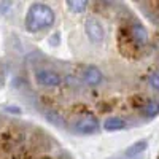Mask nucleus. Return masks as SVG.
I'll return each mask as SVG.
<instances>
[{
	"mask_svg": "<svg viewBox=\"0 0 159 159\" xmlns=\"http://www.w3.org/2000/svg\"><path fill=\"white\" fill-rule=\"evenodd\" d=\"M35 81L43 88H57L62 84V76L51 69H40L35 72Z\"/></svg>",
	"mask_w": 159,
	"mask_h": 159,
	"instance_id": "7ed1b4c3",
	"label": "nucleus"
},
{
	"mask_svg": "<svg viewBox=\"0 0 159 159\" xmlns=\"http://www.w3.org/2000/svg\"><path fill=\"white\" fill-rule=\"evenodd\" d=\"M81 80L89 86H99L103 81V75L96 65H88L81 72Z\"/></svg>",
	"mask_w": 159,
	"mask_h": 159,
	"instance_id": "423d86ee",
	"label": "nucleus"
},
{
	"mask_svg": "<svg viewBox=\"0 0 159 159\" xmlns=\"http://www.w3.org/2000/svg\"><path fill=\"white\" fill-rule=\"evenodd\" d=\"M127 30H129V40L132 42V45L142 48V46H145L148 43V40H150L148 30H147V27H145L139 19H132L130 24H129V27H127Z\"/></svg>",
	"mask_w": 159,
	"mask_h": 159,
	"instance_id": "f03ea898",
	"label": "nucleus"
},
{
	"mask_svg": "<svg viewBox=\"0 0 159 159\" xmlns=\"http://www.w3.org/2000/svg\"><path fill=\"white\" fill-rule=\"evenodd\" d=\"M65 5H67V8L72 11V13H75V15H80V13H83L86 8H88V2L86 0H67L65 2Z\"/></svg>",
	"mask_w": 159,
	"mask_h": 159,
	"instance_id": "9d476101",
	"label": "nucleus"
},
{
	"mask_svg": "<svg viewBox=\"0 0 159 159\" xmlns=\"http://www.w3.org/2000/svg\"><path fill=\"white\" fill-rule=\"evenodd\" d=\"M142 115L147 119H154L156 116H159V102L157 100H148L143 105Z\"/></svg>",
	"mask_w": 159,
	"mask_h": 159,
	"instance_id": "1a4fd4ad",
	"label": "nucleus"
},
{
	"mask_svg": "<svg viewBox=\"0 0 159 159\" xmlns=\"http://www.w3.org/2000/svg\"><path fill=\"white\" fill-rule=\"evenodd\" d=\"M56 22V13L43 2H34L24 18V27L29 34H38L51 29Z\"/></svg>",
	"mask_w": 159,
	"mask_h": 159,
	"instance_id": "f257e3e1",
	"label": "nucleus"
},
{
	"mask_svg": "<svg viewBox=\"0 0 159 159\" xmlns=\"http://www.w3.org/2000/svg\"><path fill=\"white\" fill-rule=\"evenodd\" d=\"M40 159H51L49 156H43V157H40Z\"/></svg>",
	"mask_w": 159,
	"mask_h": 159,
	"instance_id": "ddd939ff",
	"label": "nucleus"
},
{
	"mask_svg": "<svg viewBox=\"0 0 159 159\" xmlns=\"http://www.w3.org/2000/svg\"><path fill=\"white\" fill-rule=\"evenodd\" d=\"M147 148H148V140L147 139H142V140H137V142H134L132 145H129V147L126 148V151H124V154H126L127 159H134V157L140 156Z\"/></svg>",
	"mask_w": 159,
	"mask_h": 159,
	"instance_id": "0eeeda50",
	"label": "nucleus"
},
{
	"mask_svg": "<svg viewBox=\"0 0 159 159\" xmlns=\"http://www.w3.org/2000/svg\"><path fill=\"white\" fill-rule=\"evenodd\" d=\"M15 107H16V105H13V108H10V105H5L3 108H5L7 111H15V113H21V110H19V108H15Z\"/></svg>",
	"mask_w": 159,
	"mask_h": 159,
	"instance_id": "f8f14e48",
	"label": "nucleus"
},
{
	"mask_svg": "<svg viewBox=\"0 0 159 159\" xmlns=\"http://www.w3.org/2000/svg\"><path fill=\"white\" fill-rule=\"evenodd\" d=\"M148 83H150V86H151L153 89L159 91V70L150 75V78H148Z\"/></svg>",
	"mask_w": 159,
	"mask_h": 159,
	"instance_id": "9b49d317",
	"label": "nucleus"
},
{
	"mask_svg": "<svg viewBox=\"0 0 159 159\" xmlns=\"http://www.w3.org/2000/svg\"><path fill=\"white\" fill-rule=\"evenodd\" d=\"M126 127H127L126 121H124V119H121V118H118V116L107 118L103 121V124H102V129L107 130V132H118V130H123Z\"/></svg>",
	"mask_w": 159,
	"mask_h": 159,
	"instance_id": "6e6552de",
	"label": "nucleus"
},
{
	"mask_svg": "<svg viewBox=\"0 0 159 159\" xmlns=\"http://www.w3.org/2000/svg\"><path fill=\"white\" fill-rule=\"evenodd\" d=\"M73 130L81 135H91V134H96V132L100 130V123L92 115H86L75 123Z\"/></svg>",
	"mask_w": 159,
	"mask_h": 159,
	"instance_id": "39448f33",
	"label": "nucleus"
},
{
	"mask_svg": "<svg viewBox=\"0 0 159 159\" xmlns=\"http://www.w3.org/2000/svg\"><path fill=\"white\" fill-rule=\"evenodd\" d=\"M84 30H86L88 38L91 40V43L99 45V43L103 42V38H105V29H103V25H102V22L99 19L88 18L84 21Z\"/></svg>",
	"mask_w": 159,
	"mask_h": 159,
	"instance_id": "20e7f679",
	"label": "nucleus"
}]
</instances>
